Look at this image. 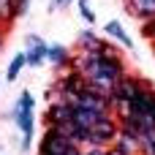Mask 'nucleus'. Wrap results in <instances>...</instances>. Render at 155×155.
Wrapping results in <instances>:
<instances>
[{"mask_svg": "<svg viewBox=\"0 0 155 155\" xmlns=\"http://www.w3.org/2000/svg\"><path fill=\"white\" fill-rule=\"evenodd\" d=\"M8 117L14 120V125L22 134V150H30L35 142V98L30 90H22V95L16 98Z\"/></svg>", "mask_w": 155, "mask_h": 155, "instance_id": "f257e3e1", "label": "nucleus"}, {"mask_svg": "<svg viewBox=\"0 0 155 155\" xmlns=\"http://www.w3.org/2000/svg\"><path fill=\"white\" fill-rule=\"evenodd\" d=\"M79 150H84V147H76V144H74L60 128H54V125H46L41 142H38V155H74V153H79Z\"/></svg>", "mask_w": 155, "mask_h": 155, "instance_id": "f03ea898", "label": "nucleus"}, {"mask_svg": "<svg viewBox=\"0 0 155 155\" xmlns=\"http://www.w3.org/2000/svg\"><path fill=\"white\" fill-rule=\"evenodd\" d=\"M117 117L109 112V114H104L95 125H90L87 128V142H84V147H109L112 142H114V136H117Z\"/></svg>", "mask_w": 155, "mask_h": 155, "instance_id": "7ed1b4c3", "label": "nucleus"}, {"mask_svg": "<svg viewBox=\"0 0 155 155\" xmlns=\"http://www.w3.org/2000/svg\"><path fill=\"white\" fill-rule=\"evenodd\" d=\"M84 87H87V82H84V76H82L76 68H63V76L54 82L52 93H57V98H63V101L71 104Z\"/></svg>", "mask_w": 155, "mask_h": 155, "instance_id": "20e7f679", "label": "nucleus"}, {"mask_svg": "<svg viewBox=\"0 0 155 155\" xmlns=\"http://www.w3.org/2000/svg\"><path fill=\"white\" fill-rule=\"evenodd\" d=\"M46 49H49V41L30 33L25 35V60H27V68H41L46 63Z\"/></svg>", "mask_w": 155, "mask_h": 155, "instance_id": "39448f33", "label": "nucleus"}, {"mask_svg": "<svg viewBox=\"0 0 155 155\" xmlns=\"http://www.w3.org/2000/svg\"><path fill=\"white\" fill-rule=\"evenodd\" d=\"M71 104H74V106H82V109H93V112H112L109 95H104V93H98V90H93V87H84Z\"/></svg>", "mask_w": 155, "mask_h": 155, "instance_id": "423d86ee", "label": "nucleus"}, {"mask_svg": "<svg viewBox=\"0 0 155 155\" xmlns=\"http://www.w3.org/2000/svg\"><path fill=\"white\" fill-rule=\"evenodd\" d=\"M71 114H74V104L57 98V101H52V104L46 106L44 123H46V125H63V123H71Z\"/></svg>", "mask_w": 155, "mask_h": 155, "instance_id": "0eeeda50", "label": "nucleus"}, {"mask_svg": "<svg viewBox=\"0 0 155 155\" xmlns=\"http://www.w3.org/2000/svg\"><path fill=\"white\" fill-rule=\"evenodd\" d=\"M104 35H106V38H114V41H117L123 49H128V52L134 49V41H131V35L125 33V27L120 25V19H109V22L104 25Z\"/></svg>", "mask_w": 155, "mask_h": 155, "instance_id": "6e6552de", "label": "nucleus"}, {"mask_svg": "<svg viewBox=\"0 0 155 155\" xmlns=\"http://www.w3.org/2000/svg\"><path fill=\"white\" fill-rule=\"evenodd\" d=\"M112 147H114L120 155H142V144H139V139L131 136V134H123V131H117Z\"/></svg>", "mask_w": 155, "mask_h": 155, "instance_id": "1a4fd4ad", "label": "nucleus"}, {"mask_svg": "<svg viewBox=\"0 0 155 155\" xmlns=\"http://www.w3.org/2000/svg\"><path fill=\"white\" fill-rule=\"evenodd\" d=\"M125 8L134 19L144 22V19H153L155 16V0H125Z\"/></svg>", "mask_w": 155, "mask_h": 155, "instance_id": "9d476101", "label": "nucleus"}, {"mask_svg": "<svg viewBox=\"0 0 155 155\" xmlns=\"http://www.w3.org/2000/svg\"><path fill=\"white\" fill-rule=\"evenodd\" d=\"M68 54H71V49H68L65 44H49V49H46V63L54 65L57 71H63V68L68 65Z\"/></svg>", "mask_w": 155, "mask_h": 155, "instance_id": "9b49d317", "label": "nucleus"}, {"mask_svg": "<svg viewBox=\"0 0 155 155\" xmlns=\"http://www.w3.org/2000/svg\"><path fill=\"white\" fill-rule=\"evenodd\" d=\"M27 68V60H25V52H16L14 57H11V63H8V68H5V79L8 82H16L19 79V74Z\"/></svg>", "mask_w": 155, "mask_h": 155, "instance_id": "f8f14e48", "label": "nucleus"}, {"mask_svg": "<svg viewBox=\"0 0 155 155\" xmlns=\"http://www.w3.org/2000/svg\"><path fill=\"white\" fill-rule=\"evenodd\" d=\"M76 46H79V52H95V49L101 46V38H98L93 30H82L79 38H76Z\"/></svg>", "mask_w": 155, "mask_h": 155, "instance_id": "ddd939ff", "label": "nucleus"}, {"mask_svg": "<svg viewBox=\"0 0 155 155\" xmlns=\"http://www.w3.org/2000/svg\"><path fill=\"white\" fill-rule=\"evenodd\" d=\"M16 22V14H14V3L11 0H0V25L11 27Z\"/></svg>", "mask_w": 155, "mask_h": 155, "instance_id": "4468645a", "label": "nucleus"}, {"mask_svg": "<svg viewBox=\"0 0 155 155\" xmlns=\"http://www.w3.org/2000/svg\"><path fill=\"white\" fill-rule=\"evenodd\" d=\"M76 5H79V14H82V19H84V25H95V11H93V5H90V0H74Z\"/></svg>", "mask_w": 155, "mask_h": 155, "instance_id": "2eb2a0df", "label": "nucleus"}, {"mask_svg": "<svg viewBox=\"0 0 155 155\" xmlns=\"http://www.w3.org/2000/svg\"><path fill=\"white\" fill-rule=\"evenodd\" d=\"M142 35H144L147 41H155V16L142 22Z\"/></svg>", "mask_w": 155, "mask_h": 155, "instance_id": "dca6fc26", "label": "nucleus"}, {"mask_svg": "<svg viewBox=\"0 0 155 155\" xmlns=\"http://www.w3.org/2000/svg\"><path fill=\"white\" fill-rule=\"evenodd\" d=\"M11 3H14V14H16V19L25 16V14L30 11V0H11Z\"/></svg>", "mask_w": 155, "mask_h": 155, "instance_id": "f3484780", "label": "nucleus"}, {"mask_svg": "<svg viewBox=\"0 0 155 155\" xmlns=\"http://www.w3.org/2000/svg\"><path fill=\"white\" fill-rule=\"evenodd\" d=\"M84 155H112V153H109V147H87Z\"/></svg>", "mask_w": 155, "mask_h": 155, "instance_id": "a211bd4d", "label": "nucleus"}, {"mask_svg": "<svg viewBox=\"0 0 155 155\" xmlns=\"http://www.w3.org/2000/svg\"><path fill=\"white\" fill-rule=\"evenodd\" d=\"M71 3H74V0H52V11H54V8H68Z\"/></svg>", "mask_w": 155, "mask_h": 155, "instance_id": "6ab92c4d", "label": "nucleus"}, {"mask_svg": "<svg viewBox=\"0 0 155 155\" xmlns=\"http://www.w3.org/2000/svg\"><path fill=\"white\" fill-rule=\"evenodd\" d=\"M5 30H8V27H5V25H0V49L5 46Z\"/></svg>", "mask_w": 155, "mask_h": 155, "instance_id": "aec40b11", "label": "nucleus"}, {"mask_svg": "<svg viewBox=\"0 0 155 155\" xmlns=\"http://www.w3.org/2000/svg\"><path fill=\"white\" fill-rule=\"evenodd\" d=\"M153 54H155V41H153Z\"/></svg>", "mask_w": 155, "mask_h": 155, "instance_id": "412c9836", "label": "nucleus"}, {"mask_svg": "<svg viewBox=\"0 0 155 155\" xmlns=\"http://www.w3.org/2000/svg\"><path fill=\"white\" fill-rule=\"evenodd\" d=\"M0 95H3V87H0Z\"/></svg>", "mask_w": 155, "mask_h": 155, "instance_id": "4be33fe9", "label": "nucleus"}]
</instances>
